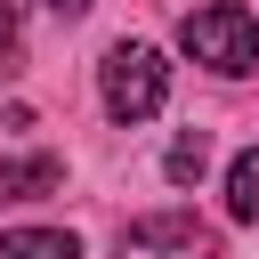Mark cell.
Returning a JSON list of instances; mask_svg holds the SVG:
<instances>
[{"mask_svg":"<svg viewBox=\"0 0 259 259\" xmlns=\"http://www.w3.org/2000/svg\"><path fill=\"white\" fill-rule=\"evenodd\" d=\"M178 49L194 57V65H210V73H251L259 65V16L251 8H235V0H210V8H186L178 16Z\"/></svg>","mask_w":259,"mask_h":259,"instance_id":"6da1fadb","label":"cell"},{"mask_svg":"<svg viewBox=\"0 0 259 259\" xmlns=\"http://www.w3.org/2000/svg\"><path fill=\"white\" fill-rule=\"evenodd\" d=\"M162 97H170V65H162L146 40H121V49H105V113H113L121 130L154 121V113H162Z\"/></svg>","mask_w":259,"mask_h":259,"instance_id":"7a4b0ae2","label":"cell"},{"mask_svg":"<svg viewBox=\"0 0 259 259\" xmlns=\"http://www.w3.org/2000/svg\"><path fill=\"white\" fill-rule=\"evenodd\" d=\"M210 251H219V235L194 210H154V219L121 227V259H210Z\"/></svg>","mask_w":259,"mask_h":259,"instance_id":"3957f363","label":"cell"},{"mask_svg":"<svg viewBox=\"0 0 259 259\" xmlns=\"http://www.w3.org/2000/svg\"><path fill=\"white\" fill-rule=\"evenodd\" d=\"M65 186V162L57 154H24V162H0V202H40Z\"/></svg>","mask_w":259,"mask_h":259,"instance_id":"277c9868","label":"cell"},{"mask_svg":"<svg viewBox=\"0 0 259 259\" xmlns=\"http://www.w3.org/2000/svg\"><path fill=\"white\" fill-rule=\"evenodd\" d=\"M0 259H81V243L65 227H24V235H0Z\"/></svg>","mask_w":259,"mask_h":259,"instance_id":"5b68a950","label":"cell"},{"mask_svg":"<svg viewBox=\"0 0 259 259\" xmlns=\"http://www.w3.org/2000/svg\"><path fill=\"white\" fill-rule=\"evenodd\" d=\"M227 219H259V146L251 154H235V170H227Z\"/></svg>","mask_w":259,"mask_h":259,"instance_id":"8992f818","label":"cell"},{"mask_svg":"<svg viewBox=\"0 0 259 259\" xmlns=\"http://www.w3.org/2000/svg\"><path fill=\"white\" fill-rule=\"evenodd\" d=\"M162 170H170V186H194V178L210 170V138H202V130H186V138L170 146V162H162Z\"/></svg>","mask_w":259,"mask_h":259,"instance_id":"52a82bcc","label":"cell"},{"mask_svg":"<svg viewBox=\"0 0 259 259\" xmlns=\"http://www.w3.org/2000/svg\"><path fill=\"white\" fill-rule=\"evenodd\" d=\"M49 8H57V16H81V8H89V0H49Z\"/></svg>","mask_w":259,"mask_h":259,"instance_id":"ba28073f","label":"cell"}]
</instances>
